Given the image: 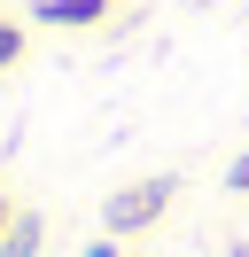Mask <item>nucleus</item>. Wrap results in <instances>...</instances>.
Instances as JSON below:
<instances>
[{
	"instance_id": "7",
	"label": "nucleus",
	"mask_w": 249,
	"mask_h": 257,
	"mask_svg": "<svg viewBox=\"0 0 249 257\" xmlns=\"http://www.w3.org/2000/svg\"><path fill=\"white\" fill-rule=\"evenodd\" d=\"M8 226H16V210H8V203H0V241H8Z\"/></svg>"
},
{
	"instance_id": "5",
	"label": "nucleus",
	"mask_w": 249,
	"mask_h": 257,
	"mask_svg": "<svg viewBox=\"0 0 249 257\" xmlns=\"http://www.w3.org/2000/svg\"><path fill=\"white\" fill-rule=\"evenodd\" d=\"M226 187H233V195H249V156H233V172H226Z\"/></svg>"
},
{
	"instance_id": "1",
	"label": "nucleus",
	"mask_w": 249,
	"mask_h": 257,
	"mask_svg": "<svg viewBox=\"0 0 249 257\" xmlns=\"http://www.w3.org/2000/svg\"><path fill=\"white\" fill-rule=\"evenodd\" d=\"M171 195H179V179H171V172H148V179H133V187L109 195L101 226H109V234H148V226L171 210Z\"/></svg>"
},
{
	"instance_id": "3",
	"label": "nucleus",
	"mask_w": 249,
	"mask_h": 257,
	"mask_svg": "<svg viewBox=\"0 0 249 257\" xmlns=\"http://www.w3.org/2000/svg\"><path fill=\"white\" fill-rule=\"evenodd\" d=\"M101 8H109V0H39L31 16H39V24H93Z\"/></svg>"
},
{
	"instance_id": "2",
	"label": "nucleus",
	"mask_w": 249,
	"mask_h": 257,
	"mask_svg": "<svg viewBox=\"0 0 249 257\" xmlns=\"http://www.w3.org/2000/svg\"><path fill=\"white\" fill-rule=\"evenodd\" d=\"M39 241H47V218H39V210H16L8 241H0V257H39Z\"/></svg>"
},
{
	"instance_id": "6",
	"label": "nucleus",
	"mask_w": 249,
	"mask_h": 257,
	"mask_svg": "<svg viewBox=\"0 0 249 257\" xmlns=\"http://www.w3.org/2000/svg\"><path fill=\"white\" fill-rule=\"evenodd\" d=\"M86 257H117V234H101V241H93V249Z\"/></svg>"
},
{
	"instance_id": "4",
	"label": "nucleus",
	"mask_w": 249,
	"mask_h": 257,
	"mask_svg": "<svg viewBox=\"0 0 249 257\" xmlns=\"http://www.w3.org/2000/svg\"><path fill=\"white\" fill-rule=\"evenodd\" d=\"M16 55H24V32H16V24H0V70H8Z\"/></svg>"
}]
</instances>
